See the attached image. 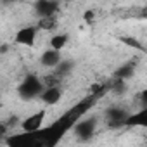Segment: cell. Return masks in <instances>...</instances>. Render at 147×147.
<instances>
[{
    "label": "cell",
    "mask_w": 147,
    "mask_h": 147,
    "mask_svg": "<svg viewBox=\"0 0 147 147\" xmlns=\"http://www.w3.org/2000/svg\"><path fill=\"white\" fill-rule=\"evenodd\" d=\"M85 19H87V21H92V19H94V12H90V11H88V12L85 14Z\"/></svg>",
    "instance_id": "d6986e66"
},
{
    "label": "cell",
    "mask_w": 147,
    "mask_h": 147,
    "mask_svg": "<svg viewBox=\"0 0 147 147\" xmlns=\"http://www.w3.org/2000/svg\"><path fill=\"white\" fill-rule=\"evenodd\" d=\"M109 92H113L114 95H123L126 92V82L118 80V78H113L109 82Z\"/></svg>",
    "instance_id": "9a60e30c"
},
{
    "label": "cell",
    "mask_w": 147,
    "mask_h": 147,
    "mask_svg": "<svg viewBox=\"0 0 147 147\" xmlns=\"http://www.w3.org/2000/svg\"><path fill=\"white\" fill-rule=\"evenodd\" d=\"M33 9H35V14L40 18H49V16H57L59 9H61V4L59 2H52V0H36L33 4Z\"/></svg>",
    "instance_id": "52a82bcc"
},
{
    "label": "cell",
    "mask_w": 147,
    "mask_h": 147,
    "mask_svg": "<svg viewBox=\"0 0 147 147\" xmlns=\"http://www.w3.org/2000/svg\"><path fill=\"white\" fill-rule=\"evenodd\" d=\"M36 31H38L36 26H23V28H19L16 31V35H14V43L23 45V47H33L35 40H36Z\"/></svg>",
    "instance_id": "8992f818"
},
{
    "label": "cell",
    "mask_w": 147,
    "mask_h": 147,
    "mask_svg": "<svg viewBox=\"0 0 147 147\" xmlns=\"http://www.w3.org/2000/svg\"><path fill=\"white\" fill-rule=\"evenodd\" d=\"M107 92H109V82H99V83H94L90 87V94L95 95V97H99V99L104 94H107Z\"/></svg>",
    "instance_id": "2e32d148"
},
{
    "label": "cell",
    "mask_w": 147,
    "mask_h": 147,
    "mask_svg": "<svg viewBox=\"0 0 147 147\" xmlns=\"http://www.w3.org/2000/svg\"><path fill=\"white\" fill-rule=\"evenodd\" d=\"M106 125L109 128H121V126H126V121L128 118L131 116V113H128L125 107H119V106H113V107H107L106 113Z\"/></svg>",
    "instance_id": "277c9868"
},
{
    "label": "cell",
    "mask_w": 147,
    "mask_h": 147,
    "mask_svg": "<svg viewBox=\"0 0 147 147\" xmlns=\"http://www.w3.org/2000/svg\"><path fill=\"white\" fill-rule=\"evenodd\" d=\"M62 61H64V59H62L61 52H59V50H54V49H49V50H45V52L40 55V64H42L43 67H57Z\"/></svg>",
    "instance_id": "ba28073f"
},
{
    "label": "cell",
    "mask_w": 147,
    "mask_h": 147,
    "mask_svg": "<svg viewBox=\"0 0 147 147\" xmlns=\"http://www.w3.org/2000/svg\"><path fill=\"white\" fill-rule=\"evenodd\" d=\"M45 118H47V111H45V109L30 114L28 118H24V119L21 121V128H23V131H26V133H33V131L42 130V128H43V123H45Z\"/></svg>",
    "instance_id": "5b68a950"
},
{
    "label": "cell",
    "mask_w": 147,
    "mask_h": 147,
    "mask_svg": "<svg viewBox=\"0 0 147 147\" xmlns=\"http://www.w3.org/2000/svg\"><path fill=\"white\" fill-rule=\"evenodd\" d=\"M0 52H2V54H5V52H7V45H2V50H0Z\"/></svg>",
    "instance_id": "44dd1931"
},
{
    "label": "cell",
    "mask_w": 147,
    "mask_h": 147,
    "mask_svg": "<svg viewBox=\"0 0 147 147\" xmlns=\"http://www.w3.org/2000/svg\"><path fill=\"white\" fill-rule=\"evenodd\" d=\"M135 76V62H126V64H121L116 71L113 78H118V80H123V82H128L130 78Z\"/></svg>",
    "instance_id": "9c48e42d"
},
{
    "label": "cell",
    "mask_w": 147,
    "mask_h": 147,
    "mask_svg": "<svg viewBox=\"0 0 147 147\" xmlns=\"http://www.w3.org/2000/svg\"><path fill=\"white\" fill-rule=\"evenodd\" d=\"M61 76H57L55 73L52 71V73H49V75H45L43 78H42V82H43V87L45 88H54V87H59V83H61Z\"/></svg>",
    "instance_id": "e0dca14e"
},
{
    "label": "cell",
    "mask_w": 147,
    "mask_h": 147,
    "mask_svg": "<svg viewBox=\"0 0 147 147\" xmlns=\"http://www.w3.org/2000/svg\"><path fill=\"white\" fill-rule=\"evenodd\" d=\"M135 99H137V102L142 106V109H145V107H147V88H145V90H140V92L135 95Z\"/></svg>",
    "instance_id": "ac0fdd59"
},
{
    "label": "cell",
    "mask_w": 147,
    "mask_h": 147,
    "mask_svg": "<svg viewBox=\"0 0 147 147\" xmlns=\"http://www.w3.org/2000/svg\"><path fill=\"white\" fill-rule=\"evenodd\" d=\"M45 87H43V82L42 78H38L36 75H28L18 87V95L23 99V100H31V99H36L43 94Z\"/></svg>",
    "instance_id": "7a4b0ae2"
},
{
    "label": "cell",
    "mask_w": 147,
    "mask_h": 147,
    "mask_svg": "<svg viewBox=\"0 0 147 147\" xmlns=\"http://www.w3.org/2000/svg\"><path fill=\"white\" fill-rule=\"evenodd\" d=\"M97 100L99 97L88 94V97L76 102L69 111H66L49 126H43L42 130L33 131V133L23 131V133L11 135L5 138V145L7 147H57L61 140L64 138V135L76 126V123L87 114L88 109L94 107Z\"/></svg>",
    "instance_id": "6da1fadb"
},
{
    "label": "cell",
    "mask_w": 147,
    "mask_h": 147,
    "mask_svg": "<svg viewBox=\"0 0 147 147\" xmlns=\"http://www.w3.org/2000/svg\"><path fill=\"white\" fill-rule=\"evenodd\" d=\"M69 42V36L66 35V33H55L52 38H50V49H54V50H62L64 47H66V43Z\"/></svg>",
    "instance_id": "4fadbf2b"
},
{
    "label": "cell",
    "mask_w": 147,
    "mask_h": 147,
    "mask_svg": "<svg viewBox=\"0 0 147 147\" xmlns=\"http://www.w3.org/2000/svg\"><path fill=\"white\" fill-rule=\"evenodd\" d=\"M75 69V61H69V59H64L55 69H54V73L57 76H61V78H64L66 75H69V73Z\"/></svg>",
    "instance_id": "5bb4252c"
},
{
    "label": "cell",
    "mask_w": 147,
    "mask_h": 147,
    "mask_svg": "<svg viewBox=\"0 0 147 147\" xmlns=\"http://www.w3.org/2000/svg\"><path fill=\"white\" fill-rule=\"evenodd\" d=\"M61 97H62V90H61V87L45 88L43 94L40 95V99H42L47 106H54V104H57V102L61 100Z\"/></svg>",
    "instance_id": "30bf717a"
},
{
    "label": "cell",
    "mask_w": 147,
    "mask_h": 147,
    "mask_svg": "<svg viewBox=\"0 0 147 147\" xmlns=\"http://www.w3.org/2000/svg\"><path fill=\"white\" fill-rule=\"evenodd\" d=\"M95 128H97V118L95 116H87V118H82L76 123V126L73 128V133H75V137L80 142H88L95 135Z\"/></svg>",
    "instance_id": "3957f363"
},
{
    "label": "cell",
    "mask_w": 147,
    "mask_h": 147,
    "mask_svg": "<svg viewBox=\"0 0 147 147\" xmlns=\"http://www.w3.org/2000/svg\"><path fill=\"white\" fill-rule=\"evenodd\" d=\"M126 126H140V128H147V107L140 109L137 113H131V116L126 121Z\"/></svg>",
    "instance_id": "8fae6325"
},
{
    "label": "cell",
    "mask_w": 147,
    "mask_h": 147,
    "mask_svg": "<svg viewBox=\"0 0 147 147\" xmlns=\"http://www.w3.org/2000/svg\"><path fill=\"white\" fill-rule=\"evenodd\" d=\"M140 18H145V19H147V7H145V9L142 11V14H140Z\"/></svg>",
    "instance_id": "ffe728a7"
},
{
    "label": "cell",
    "mask_w": 147,
    "mask_h": 147,
    "mask_svg": "<svg viewBox=\"0 0 147 147\" xmlns=\"http://www.w3.org/2000/svg\"><path fill=\"white\" fill-rule=\"evenodd\" d=\"M59 24V19L57 16H49V18H40L38 23H36V28L38 30H45V31H52L55 30Z\"/></svg>",
    "instance_id": "7c38bea8"
}]
</instances>
